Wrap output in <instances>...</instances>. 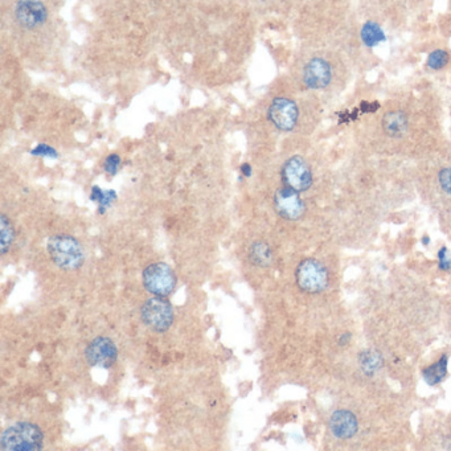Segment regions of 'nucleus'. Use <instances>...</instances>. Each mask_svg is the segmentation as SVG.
<instances>
[{
	"mask_svg": "<svg viewBox=\"0 0 451 451\" xmlns=\"http://www.w3.org/2000/svg\"><path fill=\"white\" fill-rule=\"evenodd\" d=\"M44 446L41 429L31 423H16L9 426L0 438V449L4 451H37Z\"/></svg>",
	"mask_w": 451,
	"mask_h": 451,
	"instance_id": "obj_1",
	"label": "nucleus"
},
{
	"mask_svg": "<svg viewBox=\"0 0 451 451\" xmlns=\"http://www.w3.org/2000/svg\"><path fill=\"white\" fill-rule=\"evenodd\" d=\"M48 253L56 266L77 270L85 262V252L78 239L68 234H57L48 241Z\"/></svg>",
	"mask_w": 451,
	"mask_h": 451,
	"instance_id": "obj_2",
	"label": "nucleus"
},
{
	"mask_svg": "<svg viewBox=\"0 0 451 451\" xmlns=\"http://www.w3.org/2000/svg\"><path fill=\"white\" fill-rule=\"evenodd\" d=\"M142 321L152 331L165 332L174 323L172 306L165 296H152L142 306Z\"/></svg>",
	"mask_w": 451,
	"mask_h": 451,
	"instance_id": "obj_3",
	"label": "nucleus"
},
{
	"mask_svg": "<svg viewBox=\"0 0 451 451\" xmlns=\"http://www.w3.org/2000/svg\"><path fill=\"white\" fill-rule=\"evenodd\" d=\"M295 276L298 286L310 294H316L326 290L330 281L327 269L319 261L313 258L304 259L299 264Z\"/></svg>",
	"mask_w": 451,
	"mask_h": 451,
	"instance_id": "obj_4",
	"label": "nucleus"
},
{
	"mask_svg": "<svg viewBox=\"0 0 451 451\" xmlns=\"http://www.w3.org/2000/svg\"><path fill=\"white\" fill-rule=\"evenodd\" d=\"M174 270L165 262H155L143 270V285L148 293L157 296H168L176 287Z\"/></svg>",
	"mask_w": 451,
	"mask_h": 451,
	"instance_id": "obj_5",
	"label": "nucleus"
},
{
	"mask_svg": "<svg viewBox=\"0 0 451 451\" xmlns=\"http://www.w3.org/2000/svg\"><path fill=\"white\" fill-rule=\"evenodd\" d=\"M85 358L92 367L110 368L118 360V350L110 338L98 336L86 347Z\"/></svg>",
	"mask_w": 451,
	"mask_h": 451,
	"instance_id": "obj_6",
	"label": "nucleus"
},
{
	"mask_svg": "<svg viewBox=\"0 0 451 451\" xmlns=\"http://www.w3.org/2000/svg\"><path fill=\"white\" fill-rule=\"evenodd\" d=\"M282 179L286 187L298 192L307 191L313 185V174L304 157H290L282 167Z\"/></svg>",
	"mask_w": 451,
	"mask_h": 451,
	"instance_id": "obj_7",
	"label": "nucleus"
},
{
	"mask_svg": "<svg viewBox=\"0 0 451 451\" xmlns=\"http://www.w3.org/2000/svg\"><path fill=\"white\" fill-rule=\"evenodd\" d=\"M274 208L276 213L286 220H299L306 211L299 192L286 185L279 188L274 195Z\"/></svg>",
	"mask_w": 451,
	"mask_h": 451,
	"instance_id": "obj_8",
	"label": "nucleus"
},
{
	"mask_svg": "<svg viewBox=\"0 0 451 451\" xmlns=\"http://www.w3.org/2000/svg\"><path fill=\"white\" fill-rule=\"evenodd\" d=\"M298 115L299 111L295 102L285 97H278L271 102L269 108V120H271L276 129L282 131H291L294 129L298 122Z\"/></svg>",
	"mask_w": 451,
	"mask_h": 451,
	"instance_id": "obj_9",
	"label": "nucleus"
},
{
	"mask_svg": "<svg viewBox=\"0 0 451 451\" xmlns=\"http://www.w3.org/2000/svg\"><path fill=\"white\" fill-rule=\"evenodd\" d=\"M15 15L21 27L35 29L46 23L48 11L46 6L38 0H20L16 4Z\"/></svg>",
	"mask_w": 451,
	"mask_h": 451,
	"instance_id": "obj_10",
	"label": "nucleus"
},
{
	"mask_svg": "<svg viewBox=\"0 0 451 451\" xmlns=\"http://www.w3.org/2000/svg\"><path fill=\"white\" fill-rule=\"evenodd\" d=\"M304 80L311 89H323L331 81V66L322 58H313L304 68Z\"/></svg>",
	"mask_w": 451,
	"mask_h": 451,
	"instance_id": "obj_11",
	"label": "nucleus"
},
{
	"mask_svg": "<svg viewBox=\"0 0 451 451\" xmlns=\"http://www.w3.org/2000/svg\"><path fill=\"white\" fill-rule=\"evenodd\" d=\"M358 420L348 410H338L330 418L331 433L341 440H348L358 432Z\"/></svg>",
	"mask_w": 451,
	"mask_h": 451,
	"instance_id": "obj_12",
	"label": "nucleus"
},
{
	"mask_svg": "<svg viewBox=\"0 0 451 451\" xmlns=\"http://www.w3.org/2000/svg\"><path fill=\"white\" fill-rule=\"evenodd\" d=\"M383 129L385 130L389 137L400 138L408 130V120L406 115L401 111H390L384 115Z\"/></svg>",
	"mask_w": 451,
	"mask_h": 451,
	"instance_id": "obj_13",
	"label": "nucleus"
},
{
	"mask_svg": "<svg viewBox=\"0 0 451 451\" xmlns=\"http://www.w3.org/2000/svg\"><path fill=\"white\" fill-rule=\"evenodd\" d=\"M249 257L252 259V262L258 267L271 266L274 262L273 250L264 241H257L250 247Z\"/></svg>",
	"mask_w": 451,
	"mask_h": 451,
	"instance_id": "obj_14",
	"label": "nucleus"
},
{
	"mask_svg": "<svg viewBox=\"0 0 451 451\" xmlns=\"http://www.w3.org/2000/svg\"><path fill=\"white\" fill-rule=\"evenodd\" d=\"M423 375H424L425 381L427 385L434 387V385H438L440 383H442L443 378H446V375H447V356L443 355L442 358L437 363H434L430 367L425 368Z\"/></svg>",
	"mask_w": 451,
	"mask_h": 451,
	"instance_id": "obj_15",
	"label": "nucleus"
},
{
	"mask_svg": "<svg viewBox=\"0 0 451 451\" xmlns=\"http://www.w3.org/2000/svg\"><path fill=\"white\" fill-rule=\"evenodd\" d=\"M0 232H1V241H0L1 254H7L15 241V229H14L12 222L4 213L0 216Z\"/></svg>",
	"mask_w": 451,
	"mask_h": 451,
	"instance_id": "obj_16",
	"label": "nucleus"
},
{
	"mask_svg": "<svg viewBox=\"0 0 451 451\" xmlns=\"http://www.w3.org/2000/svg\"><path fill=\"white\" fill-rule=\"evenodd\" d=\"M360 367L366 375H375L383 366V359L378 352L375 351H364L360 355Z\"/></svg>",
	"mask_w": 451,
	"mask_h": 451,
	"instance_id": "obj_17",
	"label": "nucleus"
},
{
	"mask_svg": "<svg viewBox=\"0 0 451 451\" xmlns=\"http://www.w3.org/2000/svg\"><path fill=\"white\" fill-rule=\"evenodd\" d=\"M361 38H363L366 46H378L381 41L385 40V35L376 23L368 21L361 29Z\"/></svg>",
	"mask_w": 451,
	"mask_h": 451,
	"instance_id": "obj_18",
	"label": "nucleus"
},
{
	"mask_svg": "<svg viewBox=\"0 0 451 451\" xmlns=\"http://www.w3.org/2000/svg\"><path fill=\"white\" fill-rule=\"evenodd\" d=\"M90 199L93 202H97L100 204V212L103 213L108 207H110V204L117 199V195L114 191H102L100 187H93L92 195Z\"/></svg>",
	"mask_w": 451,
	"mask_h": 451,
	"instance_id": "obj_19",
	"label": "nucleus"
},
{
	"mask_svg": "<svg viewBox=\"0 0 451 451\" xmlns=\"http://www.w3.org/2000/svg\"><path fill=\"white\" fill-rule=\"evenodd\" d=\"M449 63V55L445 52V51H434L427 58V66L430 69L434 71H438V69H442L443 66H446V64Z\"/></svg>",
	"mask_w": 451,
	"mask_h": 451,
	"instance_id": "obj_20",
	"label": "nucleus"
},
{
	"mask_svg": "<svg viewBox=\"0 0 451 451\" xmlns=\"http://www.w3.org/2000/svg\"><path fill=\"white\" fill-rule=\"evenodd\" d=\"M120 166V157L117 154H111L109 157H106L105 160V171L109 174V175H115L118 172Z\"/></svg>",
	"mask_w": 451,
	"mask_h": 451,
	"instance_id": "obj_21",
	"label": "nucleus"
},
{
	"mask_svg": "<svg viewBox=\"0 0 451 451\" xmlns=\"http://www.w3.org/2000/svg\"><path fill=\"white\" fill-rule=\"evenodd\" d=\"M31 154L35 155V157H52V159L58 157V154H57L55 148H52L48 145H38L33 150H31Z\"/></svg>",
	"mask_w": 451,
	"mask_h": 451,
	"instance_id": "obj_22",
	"label": "nucleus"
},
{
	"mask_svg": "<svg viewBox=\"0 0 451 451\" xmlns=\"http://www.w3.org/2000/svg\"><path fill=\"white\" fill-rule=\"evenodd\" d=\"M440 185L446 194L451 195V168H443L438 175Z\"/></svg>",
	"mask_w": 451,
	"mask_h": 451,
	"instance_id": "obj_23",
	"label": "nucleus"
},
{
	"mask_svg": "<svg viewBox=\"0 0 451 451\" xmlns=\"http://www.w3.org/2000/svg\"><path fill=\"white\" fill-rule=\"evenodd\" d=\"M438 259H440V269L441 270H450L451 269V256L447 252V249L442 248L438 252Z\"/></svg>",
	"mask_w": 451,
	"mask_h": 451,
	"instance_id": "obj_24",
	"label": "nucleus"
},
{
	"mask_svg": "<svg viewBox=\"0 0 451 451\" xmlns=\"http://www.w3.org/2000/svg\"><path fill=\"white\" fill-rule=\"evenodd\" d=\"M241 172H242V175L247 176V177L252 175V167H250V165H248V163L242 165L241 166Z\"/></svg>",
	"mask_w": 451,
	"mask_h": 451,
	"instance_id": "obj_25",
	"label": "nucleus"
}]
</instances>
